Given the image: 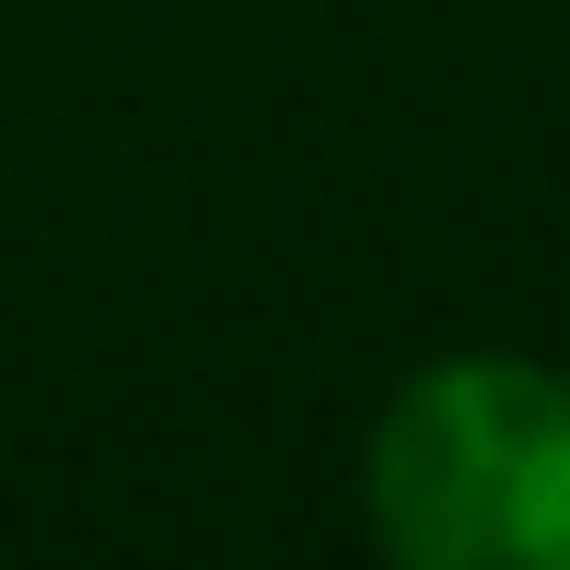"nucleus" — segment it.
<instances>
[{
  "instance_id": "1",
  "label": "nucleus",
  "mask_w": 570,
  "mask_h": 570,
  "mask_svg": "<svg viewBox=\"0 0 570 570\" xmlns=\"http://www.w3.org/2000/svg\"><path fill=\"white\" fill-rule=\"evenodd\" d=\"M361 512L407 570H570V373L524 350L420 361L361 443Z\"/></svg>"
}]
</instances>
